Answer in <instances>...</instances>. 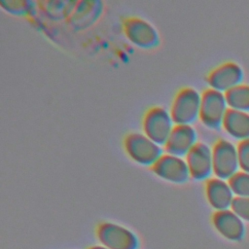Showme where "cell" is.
Listing matches in <instances>:
<instances>
[{"label":"cell","instance_id":"277c9868","mask_svg":"<svg viewBox=\"0 0 249 249\" xmlns=\"http://www.w3.org/2000/svg\"><path fill=\"white\" fill-rule=\"evenodd\" d=\"M175 124L170 112L161 106L149 108L142 120L143 133L151 140L164 147Z\"/></svg>","mask_w":249,"mask_h":249},{"label":"cell","instance_id":"9c48e42d","mask_svg":"<svg viewBox=\"0 0 249 249\" xmlns=\"http://www.w3.org/2000/svg\"><path fill=\"white\" fill-rule=\"evenodd\" d=\"M244 77L243 69L234 61H225L214 67L206 76L209 88L221 92H227L241 84Z\"/></svg>","mask_w":249,"mask_h":249},{"label":"cell","instance_id":"2e32d148","mask_svg":"<svg viewBox=\"0 0 249 249\" xmlns=\"http://www.w3.org/2000/svg\"><path fill=\"white\" fill-rule=\"evenodd\" d=\"M228 182L235 196L249 197V172L238 170Z\"/></svg>","mask_w":249,"mask_h":249},{"label":"cell","instance_id":"3957f363","mask_svg":"<svg viewBox=\"0 0 249 249\" xmlns=\"http://www.w3.org/2000/svg\"><path fill=\"white\" fill-rule=\"evenodd\" d=\"M95 234L99 243L108 249H140L137 234L130 229L113 222L97 225Z\"/></svg>","mask_w":249,"mask_h":249},{"label":"cell","instance_id":"e0dca14e","mask_svg":"<svg viewBox=\"0 0 249 249\" xmlns=\"http://www.w3.org/2000/svg\"><path fill=\"white\" fill-rule=\"evenodd\" d=\"M236 149L240 170L249 172V138L238 141Z\"/></svg>","mask_w":249,"mask_h":249},{"label":"cell","instance_id":"5b68a950","mask_svg":"<svg viewBox=\"0 0 249 249\" xmlns=\"http://www.w3.org/2000/svg\"><path fill=\"white\" fill-rule=\"evenodd\" d=\"M228 109L229 106L224 92L211 88L202 91L199 120L206 127L211 129L220 128Z\"/></svg>","mask_w":249,"mask_h":249},{"label":"cell","instance_id":"30bf717a","mask_svg":"<svg viewBox=\"0 0 249 249\" xmlns=\"http://www.w3.org/2000/svg\"><path fill=\"white\" fill-rule=\"evenodd\" d=\"M191 179L207 181L213 174L212 148L204 142H197L185 157Z\"/></svg>","mask_w":249,"mask_h":249},{"label":"cell","instance_id":"5bb4252c","mask_svg":"<svg viewBox=\"0 0 249 249\" xmlns=\"http://www.w3.org/2000/svg\"><path fill=\"white\" fill-rule=\"evenodd\" d=\"M222 127L229 135L239 141L249 138V113L229 108Z\"/></svg>","mask_w":249,"mask_h":249},{"label":"cell","instance_id":"6da1fadb","mask_svg":"<svg viewBox=\"0 0 249 249\" xmlns=\"http://www.w3.org/2000/svg\"><path fill=\"white\" fill-rule=\"evenodd\" d=\"M127 156L137 164L152 167L165 153L162 146L151 140L143 132H129L124 139Z\"/></svg>","mask_w":249,"mask_h":249},{"label":"cell","instance_id":"ac0fdd59","mask_svg":"<svg viewBox=\"0 0 249 249\" xmlns=\"http://www.w3.org/2000/svg\"><path fill=\"white\" fill-rule=\"evenodd\" d=\"M231 209L243 221L249 222V197L235 196Z\"/></svg>","mask_w":249,"mask_h":249},{"label":"cell","instance_id":"ba28073f","mask_svg":"<svg viewBox=\"0 0 249 249\" xmlns=\"http://www.w3.org/2000/svg\"><path fill=\"white\" fill-rule=\"evenodd\" d=\"M151 168L159 178L172 184H186L191 179L185 158L167 153H164Z\"/></svg>","mask_w":249,"mask_h":249},{"label":"cell","instance_id":"8fae6325","mask_svg":"<svg viewBox=\"0 0 249 249\" xmlns=\"http://www.w3.org/2000/svg\"><path fill=\"white\" fill-rule=\"evenodd\" d=\"M198 142L197 131L191 124H175L163 149L173 156L185 158Z\"/></svg>","mask_w":249,"mask_h":249},{"label":"cell","instance_id":"4fadbf2b","mask_svg":"<svg viewBox=\"0 0 249 249\" xmlns=\"http://www.w3.org/2000/svg\"><path fill=\"white\" fill-rule=\"evenodd\" d=\"M205 196L210 206L216 211L231 209L235 197L228 180L211 177L205 181Z\"/></svg>","mask_w":249,"mask_h":249},{"label":"cell","instance_id":"7a4b0ae2","mask_svg":"<svg viewBox=\"0 0 249 249\" xmlns=\"http://www.w3.org/2000/svg\"><path fill=\"white\" fill-rule=\"evenodd\" d=\"M201 93L192 87L180 89L171 103L170 115L175 124H193L199 119Z\"/></svg>","mask_w":249,"mask_h":249},{"label":"cell","instance_id":"9a60e30c","mask_svg":"<svg viewBox=\"0 0 249 249\" xmlns=\"http://www.w3.org/2000/svg\"><path fill=\"white\" fill-rule=\"evenodd\" d=\"M229 108L249 113V84H239L225 92Z\"/></svg>","mask_w":249,"mask_h":249},{"label":"cell","instance_id":"8992f818","mask_svg":"<svg viewBox=\"0 0 249 249\" xmlns=\"http://www.w3.org/2000/svg\"><path fill=\"white\" fill-rule=\"evenodd\" d=\"M212 148L213 174L215 177L229 180L239 168L236 146L231 141L220 138L216 140Z\"/></svg>","mask_w":249,"mask_h":249},{"label":"cell","instance_id":"52a82bcc","mask_svg":"<svg viewBox=\"0 0 249 249\" xmlns=\"http://www.w3.org/2000/svg\"><path fill=\"white\" fill-rule=\"evenodd\" d=\"M123 29L126 38L136 47L153 50L160 43L158 29L149 21L138 17H128L123 21Z\"/></svg>","mask_w":249,"mask_h":249},{"label":"cell","instance_id":"d6986e66","mask_svg":"<svg viewBox=\"0 0 249 249\" xmlns=\"http://www.w3.org/2000/svg\"><path fill=\"white\" fill-rule=\"evenodd\" d=\"M88 249H108V248H106L105 246H103V245L99 244V245H93V246H90V247H89Z\"/></svg>","mask_w":249,"mask_h":249},{"label":"cell","instance_id":"7c38bea8","mask_svg":"<svg viewBox=\"0 0 249 249\" xmlns=\"http://www.w3.org/2000/svg\"><path fill=\"white\" fill-rule=\"evenodd\" d=\"M211 220L215 230L228 240L240 241L245 235L244 221L231 209L215 211Z\"/></svg>","mask_w":249,"mask_h":249}]
</instances>
